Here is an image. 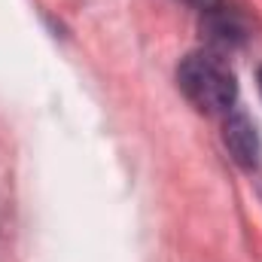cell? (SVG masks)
Wrapping results in <instances>:
<instances>
[{
  "mask_svg": "<svg viewBox=\"0 0 262 262\" xmlns=\"http://www.w3.org/2000/svg\"><path fill=\"white\" fill-rule=\"evenodd\" d=\"M177 85L186 95V101L207 113H229L238 98V82L232 67L226 64L216 52H192L177 67Z\"/></svg>",
  "mask_w": 262,
  "mask_h": 262,
  "instance_id": "6da1fadb",
  "label": "cell"
},
{
  "mask_svg": "<svg viewBox=\"0 0 262 262\" xmlns=\"http://www.w3.org/2000/svg\"><path fill=\"white\" fill-rule=\"evenodd\" d=\"M226 146L247 168H253L259 162V137H256V128L244 116H232L226 122Z\"/></svg>",
  "mask_w": 262,
  "mask_h": 262,
  "instance_id": "7a4b0ae2",
  "label": "cell"
},
{
  "mask_svg": "<svg viewBox=\"0 0 262 262\" xmlns=\"http://www.w3.org/2000/svg\"><path fill=\"white\" fill-rule=\"evenodd\" d=\"M186 3H192V6H198V9L204 12V9H210L213 3H220V0H186Z\"/></svg>",
  "mask_w": 262,
  "mask_h": 262,
  "instance_id": "3957f363",
  "label": "cell"
},
{
  "mask_svg": "<svg viewBox=\"0 0 262 262\" xmlns=\"http://www.w3.org/2000/svg\"><path fill=\"white\" fill-rule=\"evenodd\" d=\"M259 92H262V70H259Z\"/></svg>",
  "mask_w": 262,
  "mask_h": 262,
  "instance_id": "277c9868",
  "label": "cell"
}]
</instances>
